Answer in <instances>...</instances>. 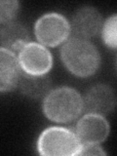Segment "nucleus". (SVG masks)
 Masks as SVG:
<instances>
[{
  "mask_svg": "<svg viewBox=\"0 0 117 156\" xmlns=\"http://www.w3.org/2000/svg\"><path fill=\"white\" fill-rule=\"evenodd\" d=\"M61 54L65 66L76 76H90L100 66V54L87 39L70 38L62 46Z\"/></svg>",
  "mask_w": 117,
  "mask_h": 156,
  "instance_id": "f257e3e1",
  "label": "nucleus"
},
{
  "mask_svg": "<svg viewBox=\"0 0 117 156\" xmlns=\"http://www.w3.org/2000/svg\"><path fill=\"white\" fill-rule=\"evenodd\" d=\"M84 102L76 90L68 87L58 88L45 97L44 113L57 123H67L80 115Z\"/></svg>",
  "mask_w": 117,
  "mask_h": 156,
  "instance_id": "f03ea898",
  "label": "nucleus"
},
{
  "mask_svg": "<svg viewBox=\"0 0 117 156\" xmlns=\"http://www.w3.org/2000/svg\"><path fill=\"white\" fill-rule=\"evenodd\" d=\"M82 143L76 133L62 127H51L42 132L37 141V149L45 156L77 155Z\"/></svg>",
  "mask_w": 117,
  "mask_h": 156,
  "instance_id": "7ed1b4c3",
  "label": "nucleus"
},
{
  "mask_svg": "<svg viewBox=\"0 0 117 156\" xmlns=\"http://www.w3.org/2000/svg\"><path fill=\"white\" fill-rule=\"evenodd\" d=\"M36 38L45 46L55 47L65 42L70 33V26L67 20L57 13L42 16L34 27Z\"/></svg>",
  "mask_w": 117,
  "mask_h": 156,
  "instance_id": "20e7f679",
  "label": "nucleus"
},
{
  "mask_svg": "<svg viewBox=\"0 0 117 156\" xmlns=\"http://www.w3.org/2000/svg\"><path fill=\"white\" fill-rule=\"evenodd\" d=\"M19 63L24 73L30 75H44L52 67V56L41 44L27 43L19 54Z\"/></svg>",
  "mask_w": 117,
  "mask_h": 156,
  "instance_id": "39448f33",
  "label": "nucleus"
},
{
  "mask_svg": "<svg viewBox=\"0 0 117 156\" xmlns=\"http://www.w3.org/2000/svg\"><path fill=\"white\" fill-rule=\"evenodd\" d=\"M109 134V124L102 115L90 113L78 121L76 135L82 144H98Z\"/></svg>",
  "mask_w": 117,
  "mask_h": 156,
  "instance_id": "423d86ee",
  "label": "nucleus"
},
{
  "mask_svg": "<svg viewBox=\"0 0 117 156\" xmlns=\"http://www.w3.org/2000/svg\"><path fill=\"white\" fill-rule=\"evenodd\" d=\"M101 27V16L93 7L78 9L72 18L70 30L77 38L87 39L95 36Z\"/></svg>",
  "mask_w": 117,
  "mask_h": 156,
  "instance_id": "0eeeda50",
  "label": "nucleus"
},
{
  "mask_svg": "<svg viewBox=\"0 0 117 156\" xmlns=\"http://www.w3.org/2000/svg\"><path fill=\"white\" fill-rule=\"evenodd\" d=\"M21 66L12 51L0 48V92H9L19 85Z\"/></svg>",
  "mask_w": 117,
  "mask_h": 156,
  "instance_id": "6e6552de",
  "label": "nucleus"
},
{
  "mask_svg": "<svg viewBox=\"0 0 117 156\" xmlns=\"http://www.w3.org/2000/svg\"><path fill=\"white\" fill-rule=\"evenodd\" d=\"M115 94L109 86L104 84L92 87L87 93L85 105L88 111L95 114H107L115 106Z\"/></svg>",
  "mask_w": 117,
  "mask_h": 156,
  "instance_id": "1a4fd4ad",
  "label": "nucleus"
},
{
  "mask_svg": "<svg viewBox=\"0 0 117 156\" xmlns=\"http://www.w3.org/2000/svg\"><path fill=\"white\" fill-rule=\"evenodd\" d=\"M28 39L27 29L21 23L11 21L0 27V42L9 51H20L27 44Z\"/></svg>",
  "mask_w": 117,
  "mask_h": 156,
  "instance_id": "9d476101",
  "label": "nucleus"
},
{
  "mask_svg": "<svg viewBox=\"0 0 117 156\" xmlns=\"http://www.w3.org/2000/svg\"><path fill=\"white\" fill-rule=\"evenodd\" d=\"M19 85L23 94L33 99H38L44 97L49 92L51 87V80L45 74L30 75L24 73L21 75Z\"/></svg>",
  "mask_w": 117,
  "mask_h": 156,
  "instance_id": "9b49d317",
  "label": "nucleus"
},
{
  "mask_svg": "<svg viewBox=\"0 0 117 156\" xmlns=\"http://www.w3.org/2000/svg\"><path fill=\"white\" fill-rule=\"evenodd\" d=\"M102 38L108 47L116 48V15H112L106 20L102 28Z\"/></svg>",
  "mask_w": 117,
  "mask_h": 156,
  "instance_id": "f8f14e48",
  "label": "nucleus"
},
{
  "mask_svg": "<svg viewBox=\"0 0 117 156\" xmlns=\"http://www.w3.org/2000/svg\"><path fill=\"white\" fill-rule=\"evenodd\" d=\"M19 10L17 1H0V23H8L16 16Z\"/></svg>",
  "mask_w": 117,
  "mask_h": 156,
  "instance_id": "ddd939ff",
  "label": "nucleus"
},
{
  "mask_svg": "<svg viewBox=\"0 0 117 156\" xmlns=\"http://www.w3.org/2000/svg\"><path fill=\"white\" fill-rule=\"evenodd\" d=\"M106 153L98 144H82L78 155H105Z\"/></svg>",
  "mask_w": 117,
  "mask_h": 156,
  "instance_id": "4468645a",
  "label": "nucleus"
}]
</instances>
